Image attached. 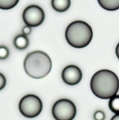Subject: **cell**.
<instances>
[{"label": "cell", "mask_w": 119, "mask_h": 120, "mask_svg": "<svg viewBox=\"0 0 119 120\" xmlns=\"http://www.w3.org/2000/svg\"><path fill=\"white\" fill-rule=\"evenodd\" d=\"M91 88L92 93L98 98L110 99L119 91V77L111 70H99L91 79Z\"/></svg>", "instance_id": "6da1fadb"}, {"label": "cell", "mask_w": 119, "mask_h": 120, "mask_svg": "<svg viewBox=\"0 0 119 120\" xmlns=\"http://www.w3.org/2000/svg\"><path fill=\"white\" fill-rule=\"evenodd\" d=\"M23 67L28 76L39 79L44 77L50 73L52 62L47 54L44 52L37 50L26 55L24 60Z\"/></svg>", "instance_id": "7a4b0ae2"}, {"label": "cell", "mask_w": 119, "mask_h": 120, "mask_svg": "<svg viewBox=\"0 0 119 120\" xmlns=\"http://www.w3.org/2000/svg\"><path fill=\"white\" fill-rule=\"evenodd\" d=\"M65 36L66 41L71 46L83 48L91 43L93 38V30L86 22L75 21L68 26Z\"/></svg>", "instance_id": "3957f363"}, {"label": "cell", "mask_w": 119, "mask_h": 120, "mask_svg": "<svg viewBox=\"0 0 119 120\" xmlns=\"http://www.w3.org/2000/svg\"><path fill=\"white\" fill-rule=\"evenodd\" d=\"M43 104L40 98L34 94H28L21 100L19 110L24 117L32 118L41 113Z\"/></svg>", "instance_id": "277c9868"}, {"label": "cell", "mask_w": 119, "mask_h": 120, "mask_svg": "<svg viewBox=\"0 0 119 120\" xmlns=\"http://www.w3.org/2000/svg\"><path fill=\"white\" fill-rule=\"evenodd\" d=\"M52 114L56 120H73L77 114V108L71 100L63 98L54 103Z\"/></svg>", "instance_id": "5b68a950"}, {"label": "cell", "mask_w": 119, "mask_h": 120, "mask_svg": "<svg viewBox=\"0 0 119 120\" xmlns=\"http://www.w3.org/2000/svg\"><path fill=\"white\" fill-rule=\"evenodd\" d=\"M22 18L26 25L37 27L40 25L45 18V14L40 7L32 5L27 7L23 11Z\"/></svg>", "instance_id": "8992f818"}, {"label": "cell", "mask_w": 119, "mask_h": 120, "mask_svg": "<svg viewBox=\"0 0 119 120\" xmlns=\"http://www.w3.org/2000/svg\"><path fill=\"white\" fill-rule=\"evenodd\" d=\"M61 77L65 84L74 86L78 84L82 78V73L80 69L75 65H68L63 69Z\"/></svg>", "instance_id": "52a82bcc"}, {"label": "cell", "mask_w": 119, "mask_h": 120, "mask_svg": "<svg viewBox=\"0 0 119 120\" xmlns=\"http://www.w3.org/2000/svg\"><path fill=\"white\" fill-rule=\"evenodd\" d=\"M52 8L59 12H63L69 9L71 5V0H51Z\"/></svg>", "instance_id": "ba28073f"}, {"label": "cell", "mask_w": 119, "mask_h": 120, "mask_svg": "<svg viewBox=\"0 0 119 120\" xmlns=\"http://www.w3.org/2000/svg\"><path fill=\"white\" fill-rule=\"evenodd\" d=\"M29 44L28 37L23 34H21L15 38L14 40V45L17 49L23 50L26 49Z\"/></svg>", "instance_id": "9c48e42d"}, {"label": "cell", "mask_w": 119, "mask_h": 120, "mask_svg": "<svg viewBox=\"0 0 119 120\" xmlns=\"http://www.w3.org/2000/svg\"><path fill=\"white\" fill-rule=\"evenodd\" d=\"M100 7L109 11H114L119 9V0H98Z\"/></svg>", "instance_id": "30bf717a"}, {"label": "cell", "mask_w": 119, "mask_h": 120, "mask_svg": "<svg viewBox=\"0 0 119 120\" xmlns=\"http://www.w3.org/2000/svg\"><path fill=\"white\" fill-rule=\"evenodd\" d=\"M110 110L115 114H119V95H115L110 98L108 101Z\"/></svg>", "instance_id": "8fae6325"}, {"label": "cell", "mask_w": 119, "mask_h": 120, "mask_svg": "<svg viewBox=\"0 0 119 120\" xmlns=\"http://www.w3.org/2000/svg\"><path fill=\"white\" fill-rule=\"evenodd\" d=\"M19 0H0V9L8 10L14 8Z\"/></svg>", "instance_id": "7c38bea8"}, {"label": "cell", "mask_w": 119, "mask_h": 120, "mask_svg": "<svg viewBox=\"0 0 119 120\" xmlns=\"http://www.w3.org/2000/svg\"><path fill=\"white\" fill-rule=\"evenodd\" d=\"M9 55V49L5 46H0V60H5Z\"/></svg>", "instance_id": "4fadbf2b"}, {"label": "cell", "mask_w": 119, "mask_h": 120, "mask_svg": "<svg viewBox=\"0 0 119 120\" xmlns=\"http://www.w3.org/2000/svg\"><path fill=\"white\" fill-rule=\"evenodd\" d=\"M93 118L94 120H105L106 118V115L103 111L101 110H98L94 112L93 115Z\"/></svg>", "instance_id": "5bb4252c"}, {"label": "cell", "mask_w": 119, "mask_h": 120, "mask_svg": "<svg viewBox=\"0 0 119 120\" xmlns=\"http://www.w3.org/2000/svg\"><path fill=\"white\" fill-rule=\"evenodd\" d=\"M7 83V80L4 75L0 73V90H2L5 87Z\"/></svg>", "instance_id": "9a60e30c"}, {"label": "cell", "mask_w": 119, "mask_h": 120, "mask_svg": "<svg viewBox=\"0 0 119 120\" xmlns=\"http://www.w3.org/2000/svg\"><path fill=\"white\" fill-rule=\"evenodd\" d=\"M32 32V28L29 26L25 25L22 29V34L25 36L30 35Z\"/></svg>", "instance_id": "2e32d148"}, {"label": "cell", "mask_w": 119, "mask_h": 120, "mask_svg": "<svg viewBox=\"0 0 119 120\" xmlns=\"http://www.w3.org/2000/svg\"><path fill=\"white\" fill-rule=\"evenodd\" d=\"M116 55L117 58L119 59V43L117 45L116 48Z\"/></svg>", "instance_id": "e0dca14e"}, {"label": "cell", "mask_w": 119, "mask_h": 120, "mask_svg": "<svg viewBox=\"0 0 119 120\" xmlns=\"http://www.w3.org/2000/svg\"><path fill=\"white\" fill-rule=\"evenodd\" d=\"M110 120H119V114H115L114 116H113Z\"/></svg>", "instance_id": "ac0fdd59"}]
</instances>
